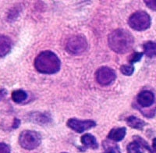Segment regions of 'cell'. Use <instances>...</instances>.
Listing matches in <instances>:
<instances>
[{
	"mask_svg": "<svg viewBox=\"0 0 156 153\" xmlns=\"http://www.w3.org/2000/svg\"><path fill=\"white\" fill-rule=\"evenodd\" d=\"M108 42L112 51L116 53L124 54L133 48L134 39L128 30L117 29L108 35Z\"/></svg>",
	"mask_w": 156,
	"mask_h": 153,
	"instance_id": "cell-1",
	"label": "cell"
},
{
	"mask_svg": "<svg viewBox=\"0 0 156 153\" xmlns=\"http://www.w3.org/2000/svg\"><path fill=\"white\" fill-rule=\"evenodd\" d=\"M61 62L58 57L51 51H44L37 55L34 60V67L44 74L55 73L60 69Z\"/></svg>",
	"mask_w": 156,
	"mask_h": 153,
	"instance_id": "cell-2",
	"label": "cell"
},
{
	"mask_svg": "<svg viewBox=\"0 0 156 153\" xmlns=\"http://www.w3.org/2000/svg\"><path fill=\"white\" fill-rule=\"evenodd\" d=\"M151 17L144 11H136L129 16L128 23L135 30L142 31L148 29L151 26Z\"/></svg>",
	"mask_w": 156,
	"mask_h": 153,
	"instance_id": "cell-3",
	"label": "cell"
},
{
	"mask_svg": "<svg viewBox=\"0 0 156 153\" xmlns=\"http://www.w3.org/2000/svg\"><path fill=\"white\" fill-rule=\"evenodd\" d=\"M41 142V135L34 130H23L19 137V143L22 148L33 150L37 148Z\"/></svg>",
	"mask_w": 156,
	"mask_h": 153,
	"instance_id": "cell-4",
	"label": "cell"
},
{
	"mask_svg": "<svg viewBox=\"0 0 156 153\" xmlns=\"http://www.w3.org/2000/svg\"><path fill=\"white\" fill-rule=\"evenodd\" d=\"M87 48V41L85 37L82 35H74L69 37L66 45V51L74 55L83 53Z\"/></svg>",
	"mask_w": 156,
	"mask_h": 153,
	"instance_id": "cell-5",
	"label": "cell"
},
{
	"mask_svg": "<svg viewBox=\"0 0 156 153\" xmlns=\"http://www.w3.org/2000/svg\"><path fill=\"white\" fill-rule=\"evenodd\" d=\"M96 80L103 86L109 85L115 80L116 75L113 69L107 66H102L96 71Z\"/></svg>",
	"mask_w": 156,
	"mask_h": 153,
	"instance_id": "cell-6",
	"label": "cell"
},
{
	"mask_svg": "<svg viewBox=\"0 0 156 153\" xmlns=\"http://www.w3.org/2000/svg\"><path fill=\"white\" fill-rule=\"evenodd\" d=\"M66 124L69 128L78 132V133H82V132L89 130L96 126L95 122L91 119L80 120V119H74V118L69 119L67 121Z\"/></svg>",
	"mask_w": 156,
	"mask_h": 153,
	"instance_id": "cell-7",
	"label": "cell"
},
{
	"mask_svg": "<svg viewBox=\"0 0 156 153\" xmlns=\"http://www.w3.org/2000/svg\"><path fill=\"white\" fill-rule=\"evenodd\" d=\"M136 101L137 103L141 107H150L153 105L154 101V95L151 91H142L140 92L136 97Z\"/></svg>",
	"mask_w": 156,
	"mask_h": 153,
	"instance_id": "cell-8",
	"label": "cell"
},
{
	"mask_svg": "<svg viewBox=\"0 0 156 153\" xmlns=\"http://www.w3.org/2000/svg\"><path fill=\"white\" fill-rule=\"evenodd\" d=\"M12 48V41L7 36L0 34V58L5 56Z\"/></svg>",
	"mask_w": 156,
	"mask_h": 153,
	"instance_id": "cell-9",
	"label": "cell"
},
{
	"mask_svg": "<svg viewBox=\"0 0 156 153\" xmlns=\"http://www.w3.org/2000/svg\"><path fill=\"white\" fill-rule=\"evenodd\" d=\"M126 133V129L125 127L114 128L108 134V138L114 141H120L124 138Z\"/></svg>",
	"mask_w": 156,
	"mask_h": 153,
	"instance_id": "cell-10",
	"label": "cell"
},
{
	"mask_svg": "<svg viewBox=\"0 0 156 153\" xmlns=\"http://www.w3.org/2000/svg\"><path fill=\"white\" fill-rule=\"evenodd\" d=\"M81 142L87 148L97 149L98 148V144L96 141L95 137L90 133H85L81 137Z\"/></svg>",
	"mask_w": 156,
	"mask_h": 153,
	"instance_id": "cell-11",
	"label": "cell"
},
{
	"mask_svg": "<svg viewBox=\"0 0 156 153\" xmlns=\"http://www.w3.org/2000/svg\"><path fill=\"white\" fill-rule=\"evenodd\" d=\"M126 121V123L130 127L137 129V130H142V129L144 128V126L146 125L145 122L144 120H142V119H139V118L136 117L134 116H130L129 117H127Z\"/></svg>",
	"mask_w": 156,
	"mask_h": 153,
	"instance_id": "cell-12",
	"label": "cell"
},
{
	"mask_svg": "<svg viewBox=\"0 0 156 153\" xmlns=\"http://www.w3.org/2000/svg\"><path fill=\"white\" fill-rule=\"evenodd\" d=\"M144 52L145 55L149 58L156 57V42L154 41H147L143 45Z\"/></svg>",
	"mask_w": 156,
	"mask_h": 153,
	"instance_id": "cell-13",
	"label": "cell"
},
{
	"mask_svg": "<svg viewBox=\"0 0 156 153\" xmlns=\"http://www.w3.org/2000/svg\"><path fill=\"white\" fill-rule=\"evenodd\" d=\"M27 93L23 90H16L12 93V99L16 103H21L27 99Z\"/></svg>",
	"mask_w": 156,
	"mask_h": 153,
	"instance_id": "cell-14",
	"label": "cell"
},
{
	"mask_svg": "<svg viewBox=\"0 0 156 153\" xmlns=\"http://www.w3.org/2000/svg\"><path fill=\"white\" fill-rule=\"evenodd\" d=\"M127 151L129 153H142L141 145L137 141H133L127 145Z\"/></svg>",
	"mask_w": 156,
	"mask_h": 153,
	"instance_id": "cell-15",
	"label": "cell"
},
{
	"mask_svg": "<svg viewBox=\"0 0 156 153\" xmlns=\"http://www.w3.org/2000/svg\"><path fill=\"white\" fill-rule=\"evenodd\" d=\"M120 71L126 76H131L134 72V67L132 65H122L120 67Z\"/></svg>",
	"mask_w": 156,
	"mask_h": 153,
	"instance_id": "cell-16",
	"label": "cell"
},
{
	"mask_svg": "<svg viewBox=\"0 0 156 153\" xmlns=\"http://www.w3.org/2000/svg\"><path fill=\"white\" fill-rule=\"evenodd\" d=\"M142 56H143V52H134V53L132 54L129 58V62L130 63V65H132L133 63L138 62L141 59Z\"/></svg>",
	"mask_w": 156,
	"mask_h": 153,
	"instance_id": "cell-17",
	"label": "cell"
},
{
	"mask_svg": "<svg viewBox=\"0 0 156 153\" xmlns=\"http://www.w3.org/2000/svg\"><path fill=\"white\" fill-rule=\"evenodd\" d=\"M134 141H137V142L139 143V144L141 145V147H143L144 148H145V149H147V151H148L149 153H153L152 150L151 149V148L149 147L148 144H147V142H146L145 141H144V139H142L140 137H134Z\"/></svg>",
	"mask_w": 156,
	"mask_h": 153,
	"instance_id": "cell-18",
	"label": "cell"
},
{
	"mask_svg": "<svg viewBox=\"0 0 156 153\" xmlns=\"http://www.w3.org/2000/svg\"><path fill=\"white\" fill-rule=\"evenodd\" d=\"M105 153H120L119 147L117 145H108V147H105Z\"/></svg>",
	"mask_w": 156,
	"mask_h": 153,
	"instance_id": "cell-19",
	"label": "cell"
},
{
	"mask_svg": "<svg viewBox=\"0 0 156 153\" xmlns=\"http://www.w3.org/2000/svg\"><path fill=\"white\" fill-rule=\"evenodd\" d=\"M0 153H10V148L5 143H0Z\"/></svg>",
	"mask_w": 156,
	"mask_h": 153,
	"instance_id": "cell-20",
	"label": "cell"
},
{
	"mask_svg": "<svg viewBox=\"0 0 156 153\" xmlns=\"http://www.w3.org/2000/svg\"><path fill=\"white\" fill-rule=\"evenodd\" d=\"M144 3L149 9L156 11V0H147L144 1Z\"/></svg>",
	"mask_w": 156,
	"mask_h": 153,
	"instance_id": "cell-21",
	"label": "cell"
},
{
	"mask_svg": "<svg viewBox=\"0 0 156 153\" xmlns=\"http://www.w3.org/2000/svg\"><path fill=\"white\" fill-rule=\"evenodd\" d=\"M20 123V121L16 118V119H14V123H13V125H12V127L13 128H17L18 126H19Z\"/></svg>",
	"mask_w": 156,
	"mask_h": 153,
	"instance_id": "cell-22",
	"label": "cell"
},
{
	"mask_svg": "<svg viewBox=\"0 0 156 153\" xmlns=\"http://www.w3.org/2000/svg\"><path fill=\"white\" fill-rule=\"evenodd\" d=\"M152 147H153V149H154V151L156 152V137H155V138L153 139Z\"/></svg>",
	"mask_w": 156,
	"mask_h": 153,
	"instance_id": "cell-23",
	"label": "cell"
},
{
	"mask_svg": "<svg viewBox=\"0 0 156 153\" xmlns=\"http://www.w3.org/2000/svg\"><path fill=\"white\" fill-rule=\"evenodd\" d=\"M62 153H66V152H62Z\"/></svg>",
	"mask_w": 156,
	"mask_h": 153,
	"instance_id": "cell-24",
	"label": "cell"
}]
</instances>
